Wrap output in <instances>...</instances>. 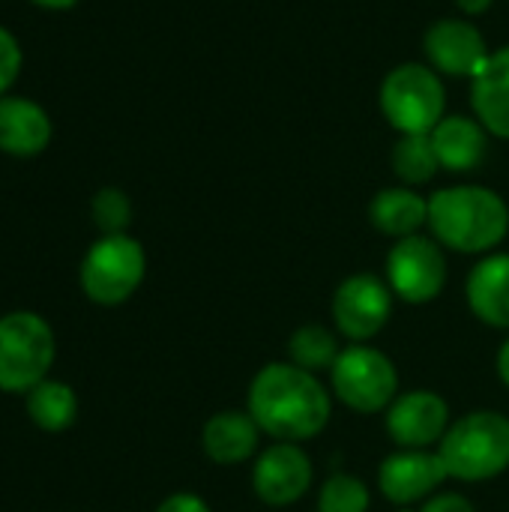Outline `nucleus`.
<instances>
[{
	"mask_svg": "<svg viewBox=\"0 0 509 512\" xmlns=\"http://www.w3.org/2000/svg\"><path fill=\"white\" fill-rule=\"evenodd\" d=\"M246 411L267 438L303 444L327 429L333 417V393L318 375L288 360L267 363L249 384Z\"/></svg>",
	"mask_w": 509,
	"mask_h": 512,
	"instance_id": "1",
	"label": "nucleus"
},
{
	"mask_svg": "<svg viewBox=\"0 0 509 512\" xmlns=\"http://www.w3.org/2000/svg\"><path fill=\"white\" fill-rule=\"evenodd\" d=\"M432 237L459 255H489L509 234V204L489 186L462 183L429 195Z\"/></svg>",
	"mask_w": 509,
	"mask_h": 512,
	"instance_id": "2",
	"label": "nucleus"
},
{
	"mask_svg": "<svg viewBox=\"0 0 509 512\" xmlns=\"http://www.w3.org/2000/svg\"><path fill=\"white\" fill-rule=\"evenodd\" d=\"M438 456L456 483H486L509 468V417L501 411H471L450 423Z\"/></svg>",
	"mask_w": 509,
	"mask_h": 512,
	"instance_id": "3",
	"label": "nucleus"
},
{
	"mask_svg": "<svg viewBox=\"0 0 509 512\" xmlns=\"http://www.w3.org/2000/svg\"><path fill=\"white\" fill-rule=\"evenodd\" d=\"M378 105L399 135H429L447 117V90L429 63H399L381 81Z\"/></svg>",
	"mask_w": 509,
	"mask_h": 512,
	"instance_id": "4",
	"label": "nucleus"
},
{
	"mask_svg": "<svg viewBox=\"0 0 509 512\" xmlns=\"http://www.w3.org/2000/svg\"><path fill=\"white\" fill-rule=\"evenodd\" d=\"M54 330L36 312H9L0 318V390L30 393L54 366Z\"/></svg>",
	"mask_w": 509,
	"mask_h": 512,
	"instance_id": "5",
	"label": "nucleus"
},
{
	"mask_svg": "<svg viewBox=\"0 0 509 512\" xmlns=\"http://www.w3.org/2000/svg\"><path fill=\"white\" fill-rule=\"evenodd\" d=\"M330 393L357 414H384L399 396V369L375 345H345L333 363Z\"/></svg>",
	"mask_w": 509,
	"mask_h": 512,
	"instance_id": "6",
	"label": "nucleus"
},
{
	"mask_svg": "<svg viewBox=\"0 0 509 512\" xmlns=\"http://www.w3.org/2000/svg\"><path fill=\"white\" fill-rule=\"evenodd\" d=\"M147 276L144 246L129 234H102L84 255L78 282L90 303L120 306L126 303Z\"/></svg>",
	"mask_w": 509,
	"mask_h": 512,
	"instance_id": "7",
	"label": "nucleus"
},
{
	"mask_svg": "<svg viewBox=\"0 0 509 512\" xmlns=\"http://www.w3.org/2000/svg\"><path fill=\"white\" fill-rule=\"evenodd\" d=\"M447 255L444 246L435 237L414 234L405 240H396L387 252L384 279L396 300L411 306H426L438 300L447 288Z\"/></svg>",
	"mask_w": 509,
	"mask_h": 512,
	"instance_id": "8",
	"label": "nucleus"
},
{
	"mask_svg": "<svg viewBox=\"0 0 509 512\" xmlns=\"http://www.w3.org/2000/svg\"><path fill=\"white\" fill-rule=\"evenodd\" d=\"M396 294L378 273H351L339 282L330 300V318L342 339L351 345L372 342L393 318Z\"/></svg>",
	"mask_w": 509,
	"mask_h": 512,
	"instance_id": "9",
	"label": "nucleus"
},
{
	"mask_svg": "<svg viewBox=\"0 0 509 512\" xmlns=\"http://www.w3.org/2000/svg\"><path fill=\"white\" fill-rule=\"evenodd\" d=\"M315 480V468L303 444L273 441L267 444L252 465V489L255 498L273 510L291 507L309 495Z\"/></svg>",
	"mask_w": 509,
	"mask_h": 512,
	"instance_id": "10",
	"label": "nucleus"
},
{
	"mask_svg": "<svg viewBox=\"0 0 509 512\" xmlns=\"http://www.w3.org/2000/svg\"><path fill=\"white\" fill-rule=\"evenodd\" d=\"M450 423V405L435 390L399 393L384 411V429L396 450H438Z\"/></svg>",
	"mask_w": 509,
	"mask_h": 512,
	"instance_id": "11",
	"label": "nucleus"
},
{
	"mask_svg": "<svg viewBox=\"0 0 509 512\" xmlns=\"http://www.w3.org/2000/svg\"><path fill=\"white\" fill-rule=\"evenodd\" d=\"M423 51H426V63L438 75H450V78H474L486 63V57L492 54L483 30L459 15L438 18L423 36Z\"/></svg>",
	"mask_w": 509,
	"mask_h": 512,
	"instance_id": "12",
	"label": "nucleus"
},
{
	"mask_svg": "<svg viewBox=\"0 0 509 512\" xmlns=\"http://www.w3.org/2000/svg\"><path fill=\"white\" fill-rule=\"evenodd\" d=\"M450 483L438 450H396L378 468V489L396 507L426 504Z\"/></svg>",
	"mask_w": 509,
	"mask_h": 512,
	"instance_id": "13",
	"label": "nucleus"
},
{
	"mask_svg": "<svg viewBox=\"0 0 509 512\" xmlns=\"http://www.w3.org/2000/svg\"><path fill=\"white\" fill-rule=\"evenodd\" d=\"M465 300L477 321L509 333V252H489L471 267Z\"/></svg>",
	"mask_w": 509,
	"mask_h": 512,
	"instance_id": "14",
	"label": "nucleus"
},
{
	"mask_svg": "<svg viewBox=\"0 0 509 512\" xmlns=\"http://www.w3.org/2000/svg\"><path fill=\"white\" fill-rule=\"evenodd\" d=\"M261 435L264 432H261V426L255 423V417L249 411L228 408V411L213 414L204 423V429H201V447H204V456L213 465L234 468V465H243L252 456H258Z\"/></svg>",
	"mask_w": 509,
	"mask_h": 512,
	"instance_id": "15",
	"label": "nucleus"
},
{
	"mask_svg": "<svg viewBox=\"0 0 509 512\" xmlns=\"http://www.w3.org/2000/svg\"><path fill=\"white\" fill-rule=\"evenodd\" d=\"M432 147L444 171L453 174H468L480 168V162L489 153V132L477 117L468 114H447L432 132Z\"/></svg>",
	"mask_w": 509,
	"mask_h": 512,
	"instance_id": "16",
	"label": "nucleus"
},
{
	"mask_svg": "<svg viewBox=\"0 0 509 512\" xmlns=\"http://www.w3.org/2000/svg\"><path fill=\"white\" fill-rule=\"evenodd\" d=\"M471 108L492 138L509 141V45L492 51L471 78Z\"/></svg>",
	"mask_w": 509,
	"mask_h": 512,
	"instance_id": "17",
	"label": "nucleus"
},
{
	"mask_svg": "<svg viewBox=\"0 0 509 512\" xmlns=\"http://www.w3.org/2000/svg\"><path fill=\"white\" fill-rule=\"evenodd\" d=\"M48 111L24 96H0V150L9 156H39L51 144Z\"/></svg>",
	"mask_w": 509,
	"mask_h": 512,
	"instance_id": "18",
	"label": "nucleus"
},
{
	"mask_svg": "<svg viewBox=\"0 0 509 512\" xmlns=\"http://www.w3.org/2000/svg\"><path fill=\"white\" fill-rule=\"evenodd\" d=\"M369 222L393 243L423 234L429 228V198L411 186H387L369 201Z\"/></svg>",
	"mask_w": 509,
	"mask_h": 512,
	"instance_id": "19",
	"label": "nucleus"
},
{
	"mask_svg": "<svg viewBox=\"0 0 509 512\" xmlns=\"http://www.w3.org/2000/svg\"><path fill=\"white\" fill-rule=\"evenodd\" d=\"M24 408L30 423L42 432H66L78 417V396L69 384L45 378L30 393H24Z\"/></svg>",
	"mask_w": 509,
	"mask_h": 512,
	"instance_id": "20",
	"label": "nucleus"
},
{
	"mask_svg": "<svg viewBox=\"0 0 509 512\" xmlns=\"http://www.w3.org/2000/svg\"><path fill=\"white\" fill-rule=\"evenodd\" d=\"M342 336L336 333V327H324V324H303L297 327L291 336H288V345H285V354H288V363L312 372V375H321V372H330L333 363L339 360L342 354Z\"/></svg>",
	"mask_w": 509,
	"mask_h": 512,
	"instance_id": "21",
	"label": "nucleus"
},
{
	"mask_svg": "<svg viewBox=\"0 0 509 512\" xmlns=\"http://www.w3.org/2000/svg\"><path fill=\"white\" fill-rule=\"evenodd\" d=\"M390 162L402 186H411V189L432 183L435 174L441 171V162L435 156L429 135H399V141L393 144Z\"/></svg>",
	"mask_w": 509,
	"mask_h": 512,
	"instance_id": "22",
	"label": "nucleus"
},
{
	"mask_svg": "<svg viewBox=\"0 0 509 512\" xmlns=\"http://www.w3.org/2000/svg\"><path fill=\"white\" fill-rule=\"evenodd\" d=\"M369 486L354 474H333L318 489V512H369Z\"/></svg>",
	"mask_w": 509,
	"mask_h": 512,
	"instance_id": "23",
	"label": "nucleus"
},
{
	"mask_svg": "<svg viewBox=\"0 0 509 512\" xmlns=\"http://www.w3.org/2000/svg\"><path fill=\"white\" fill-rule=\"evenodd\" d=\"M90 219L99 234H129L132 225V201L123 189L105 186L90 201Z\"/></svg>",
	"mask_w": 509,
	"mask_h": 512,
	"instance_id": "24",
	"label": "nucleus"
},
{
	"mask_svg": "<svg viewBox=\"0 0 509 512\" xmlns=\"http://www.w3.org/2000/svg\"><path fill=\"white\" fill-rule=\"evenodd\" d=\"M21 63H24V57H21V45H18L15 33L0 27V96H6L9 87L18 81Z\"/></svg>",
	"mask_w": 509,
	"mask_h": 512,
	"instance_id": "25",
	"label": "nucleus"
},
{
	"mask_svg": "<svg viewBox=\"0 0 509 512\" xmlns=\"http://www.w3.org/2000/svg\"><path fill=\"white\" fill-rule=\"evenodd\" d=\"M417 512H477L474 510V504L465 498V495H459V492H438V495H432L423 507Z\"/></svg>",
	"mask_w": 509,
	"mask_h": 512,
	"instance_id": "26",
	"label": "nucleus"
},
{
	"mask_svg": "<svg viewBox=\"0 0 509 512\" xmlns=\"http://www.w3.org/2000/svg\"><path fill=\"white\" fill-rule=\"evenodd\" d=\"M156 512H213L207 507V501L204 498H198V495H192V492H174V495H168Z\"/></svg>",
	"mask_w": 509,
	"mask_h": 512,
	"instance_id": "27",
	"label": "nucleus"
},
{
	"mask_svg": "<svg viewBox=\"0 0 509 512\" xmlns=\"http://www.w3.org/2000/svg\"><path fill=\"white\" fill-rule=\"evenodd\" d=\"M456 6L465 18H477L483 12H489L495 6V0H456Z\"/></svg>",
	"mask_w": 509,
	"mask_h": 512,
	"instance_id": "28",
	"label": "nucleus"
},
{
	"mask_svg": "<svg viewBox=\"0 0 509 512\" xmlns=\"http://www.w3.org/2000/svg\"><path fill=\"white\" fill-rule=\"evenodd\" d=\"M495 369H498V378H501V384L509 390V336L507 342L498 348V357H495Z\"/></svg>",
	"mask_w": 509,
	"mask_h": 512,
	"instance_id": "29",
	"label": "nucleus"
},
{
	"mask_svg": "<svg viewBox=\"0 0 509 512\" xmlns=\"http://www.w3.org/2000/svg\"><path fill=\"white\" fill-rule=\"evenodd\" d=\"M30 3H36V6H42V9H54V12H60V9H72L78 0H30Z\"/></svg>",
	"mask_w": 509,
	"mask_h": 512,
	"instance_id": "30",
	"label": "nucleus"
}]
</instances>
